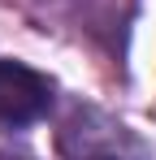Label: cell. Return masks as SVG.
<instances>
[{"instance_id":"cell-1","label":"cell","mask_w":156,"mask_h":160,"mask_svg":"<svg viewBox=\"0 0 156 160\" xmlns=\"http://www.w3.org/2000/svg\"><path fill=\"white\" fill-rule=\"evenodd\" d=\"M61 152H65V160H148L143 138L96 108H78L65 121Z\"/></svg>"},{"instance_id":"cell-2","label":"cell","mask_w":156,"mask_h":160,"mask_svg":"<svg viewBox=\"0 0 156 160\" xmlns=\"http://www.w3.org/2000/svg\"><path fill=\"white\" fill-rule=\"evenodd\" d=\"M52 108V82L22 61H0V121L26 126Z\"/></svg>"}]
</instances>
